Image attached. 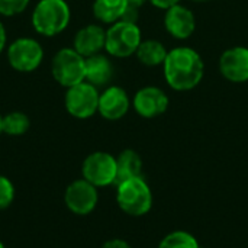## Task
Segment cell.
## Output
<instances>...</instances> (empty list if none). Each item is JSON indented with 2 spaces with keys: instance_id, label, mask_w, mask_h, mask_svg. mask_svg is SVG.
<instances>
[{
  "instance_id": "d4e9b609",
  "label": "cell",
  "mask_w": 248,
  "mask_h": 248,
  "mask_svg": "<svg viewBox=\"0 0 248 248\" xmlns=\"http://www.w3.org/2000/svg\"><path fill=\"white\" fill-rule=\"evenodd\" d=\"M155 7H160V9H169V7H171V6H174V4H179L180 3V0H150Z\"/></svg>"
},
{
  "instance_id": "5b68a950",
  "label": "cell",
  "mask_w": 248,
  "mask_h": 248,
  "mask_svg": "<svg viewBox=\"0 0 248 248\" xmlns=\"http://www.w3.org/2000/svg\"><path fill=\"white\" fill-rule=\"evenodd\" d=\"M141 39V29L134 22L118 20L106 31L105 49L116 58H126L137 52Z\"/></svg>"
},
{
  "instance_id": "603a6c76",
  "label": "cell",
  "mask_w": 248,
  "mask_h": 248,
  "mask_svg": "<svg viewBox=\"0 0 248 248\" xmlns=\"http://www.w3.org/2000/svg\"><path fill=\"white\" fill-rule=\"evenodd\" d=\"M128 1V7H126V12L124 15V17L121 20H126V22H134L137 23V19H138V10L140 7L147 1V0H126Z\"/></svg>"
},
{
  "instance_id": "6da1fadb",
  "label": "cell",
  "mask_w": 248,
  "mask_h": 248,
  "mask_svg": "<svg viewBox=\"0 0 248 248\" xmlns=\"http://www.w3.org/2000/svg\"><path fill=\"white\" fill-rule=\"evenodd\" d=\"M169 86L179 92L195 89L203 78L205 64L201 55L187 46H179L167 52L163 64Z\"/></svg>"
},
{
  "instance_id": "3957f363",
  "label": "cell",
  "mask_w": 248,
  "mask_h": 248,
  "mask_svg": "<svg viewBox=\"0 0 248 248\" xmlns=\"http://www.w3.org/2000/svg\"><path fill=\"white\" fill-rule=\"evenodd\" d=\"M116 202L131 217H142L153 206L151 189L142 177H135L116 185Z\"/></svg>"
},
{
  "instance_id": "30bf717a",
  "label": "cell",
  "mask_w": 248,
  "mask_h": 248,
  "mask_svg": "<svg viewBox=\"0 0 248 248\" xmlns=\"http://www.w3.org/2000/svg\"><path fill=\"white\" fill-rule=\"evenodd\" d=\"M132 105L140 116L151 119L163 115L167 110L169 97L161 89L154 86H147L135 93Z\"/></svg>"
},
{
  "instance_id": "ffe728a7",
  "label": "cell",
  "mask_w": 248,
  "mask_h": 248,
  "mask_svg": "<svg viewBox=\"0 0 248 248\" xmlns=\"http://www.w3.org/2000/svg\"><path fill=\"white\" fill-rule=\"evenodd\" d=\"M158 248H201L198 240L185 231H174L163 238Z\"/></svg>"
},
{
  "instance_id": "83f0119b",
  "label": "cell",
  "mask_w": 248,
  "mask_h": 248,
  "mask_svg": "<svg viewBox=\"0 0 248 248\" xmlns=\"http://www.w3.org/2000/svg\"><path fill=\"white\" fill-rule=\"evenodd\" d=\"M0 248H6L4 246H3V243H1V241H0Z\"/></svg>"
},
{
  "instance_id": "5bb4252c",
  "label": "cell",
  "mask_w": 248,
  "mask_h": 248,
  "mask_svg": "<svg viewBox=\"0 0 248 248\" xmlns=\"http://www.w3.org/2000/svg\"><path fill=\"white\" fill-rule=\"evenodd\" d=\"M106 42V31L100 25H87L81 28L73 41V48L83 55L84 58L92 57L94 54H100L105 48Z\"/></svg>"
},
{
  "instance_id": "2e32d148",
  "label": "cell",
  "mask_w": 248,
  "mask_h": 248,
  "mask_svg": "<svg viewBox=\"0 0 248 248\" xmlns=\"http://www.w3.org/2000/svg\"><path fill=\"white\" fill-rule=\"evenodd\" d=\"M142 160L134 150H124L116 157V182L115 185H119L125 180L142 177Z\"/></svg>"
},
{
  "instance_id": "e0dca14e",
  "label": "cell",
  "mask_w": 248,
  "mask_h": 248,
  "mask_svg": "<svg viewBox=\"0 0 248 248\" xmlns=\"http://www.w3.org/2000/svg\"><path fill=\"white\" fill-rule=\"evenodd\" d=\"M126 7V0H94L93 15L99 22L112 25L124 17Z\"/></svg>"
},
{
  "instance_id": "8fae6325",
  "label": "cell",
  "mask_w": 248,
  "mask_h": 248,
  "mask_svg": "<svg viewBox=\"0 0 248 248\" xmlns=\"http://www.w3.org/2000/svg\"><path fill=\"white\" fill-rule=\"evenodd\" d=\"M221 74L232 83L248 81V48L232 46L222 52L219 58Z\"/></svg>"
},
{
  "instance_id": "cb8c5ba5",
  "label": "cell",
  "mask_w": 248,
  "mask_h": 248,
  "mask_svg": "<svg viewBox=\"0 0 248 248\" xmlns=\"http://www.w3.org/2000/svg\"><path fill=\"white\" fill-rule=\"evenodd\" d=\"M102 248H132L126 241L121 240V238H113V240H109L103 244Z\"/></svg>"
},
{
  "instance_id": "7c38bea8",
  "label": "cell",
  "mask_w": 248,
  "mask_h": 248,
  "mask_svg": "<svg viewBox=\"0 0 248 248\" xmlns=\"http://www.w3.org/2000/svg\"><path fill=\"white\" fill-rule=\"evenodd\" d=\"M131 102L126 92L119 86H110L99 96L97 112L108 121H118L126 115Z\"/></svg>"
},
{
  "instance_id": "4316f807",
  "label": "cell",
  "mask_w": 248,
  "mask_h": 248,
  "mask_svg": "<svg viewBox=\"0 0 248 248\" xmlns=\"http://www.w3.org/2000/svg\"><path fill=\"white\" fill-rule=\"evenodd\" d=\"M1 118H3V116H1V115H0V135H1V134H3V131H1Z\"/></svg>"
},
{
  "instance_id": "f1b7e54d",
  "label": "cell",
  "mask_w": 248,
  "mask_h": 248,
  "mask_svg": "<svg viewBox=\"0 0 248 248\" xmlns=\"http://www.w3.org/2000/svg\"><path fill=\"white\" fill-rule=\"evenodd\" d=\"M198 1H205V0H198Z\"/></svg>"
},
{
  "instance_id": "ba28073f",
  "label": "cell",
  "mask_w": 248,
  "mask_h": 248,
  "mask_svg": "<svg viewBox=\"0 0 248 248\" xmlns=\"http://www.w3.org/2000/svg\"><path fill=\"white\" fill-rule=\"evenodd\" d=\"M81 174L96 187L113 185L116 182V158L105 151L92 153L83 161Z\"/></svg>"
},
{
  "instance_id": "4fadbf2b",
  "label": "cell",
  "mask_w": 248,
  "mask_h": 248,
  "mask_svg": "<svg viewBox=\"0 0 248 248\" xmlns=\"http://www.w3.org/2000/svg\"><path fill=\"white\" fill-rule=\"evenodd\" d=\"M164 25L167 32L176 39H187L192 36L196 28V19L192 10L179 4L167 9L164 16Z\"/></svg>"
},
{
  "instance_id": "8992f818",
  "label": "cell",
  "mask_w": 248,
  "mask_h": 248,
  "mask_svg": "<svg viewBox=\"0 0 248 248\" xmlns=\"http://www.w3.org/2000/svg\"><path fill=\"white\" fill-rule=\"evenodd\" d=\"M99 96L97 87L90 84L89 81H81L76 86L67 89L64 105L67 112L77 119L92 118L99 108Z\"/></svg>"
},
{
  "instance_id": "7402d4cb",
  "label": "cell",
  "mask_w": 248,
  "mask_h": 248,
  "mask_svg": "<svg viewBox=\"0 0 248 248\" xmlns=\"http://www.w3.org/2000/svg\"><path fill=\"white\" fill-rule=\"evenodd\" d=\"M31 0H0V15L3 16H16L28 7Z\"/></svg>"
},
{
  "instance_id": "484cf974",
  "label": "cell",
  "mask_w": 248,
  "mask_h": 248,
  "mask_svg": "<svg viewBox=\"0 0 248 248\" xmlns=\"http://www.w3.org/2000/svg\"><path fill=\"white\" fill-rule=\"evenodd\" d=\"M6 41H7L6 29H4V25H3L1 20H0V54H1V51L4 49V46H6Z\"/></svg>"
},
{
  "instance_id": "52a82bcc",
  "label": "cell",
  "mask_w": 248,
  "mask_h": 248,
  "mask_svg": "<svg viewBox=\"0 0 248 248\" xmlns=\"http://www.w3.org/2000/svg\"><path fill=\"white\" fill-rule=\"evenodd\" d=\"M7 60L13 70L19 73H32L42 62L44 49L33 38H17L7 48Z\"/></svg>"
},
{
  "instance_id": "7a4b0ae2",
  "label": "cell",
  "mask_w": 248,
  "mask_h": 248,
  "mask_svg": "<svg viewBox=\"0 0 248 248\" xmlns=\"http://www.w3.org/2000/svg\"><path fill=\"white\" fill-rule=\"evenodd\" d=\"M71 10L65 0H39L32 12L33 29L45 36H55L65 31Z\"/></svg>"
},
{
  "instance_id": "ac0fdd59",
  "label": "cell",
  "mask_w": 248,
  "mask_h": 248,
  "mask_svg": "<svg viewBox=\"0 0 248 248\" xmlns=\"http://www.w3.org/2000/svg\"><path fill=\"white\" fill-rule=\"evenodd\" d=\"M167 49L166 46L155 39H147L142 41L137 49V57L140 60L141 64L148 65V67H154V65H160L164 64V60L167 57Z\"/></svg>"
},
{
  "instance_id": "d6986e66",
  "label": "cell",
  "mask_w": 248,
  "mask_h": 248,
  "mask_svg": "<svg viewBox=\"0 0 248 248\" xmlns=\"http://www.w3.org/2000/svg\"><path fill=\"white\" fill-rule=\"evenodd\" d=\"M31 126V121L28 115L23 112H10L1 118V131L3 134L12 135V137H19L28 132Z\"/></svg>"
},
{
  "instance_id": "44dd1931",
  "label": "cell",
  "mask_w": 248,
  "mask_h": 248,
  "mask_svg": "<svg viewBox=\"0 0 248 248\" xmlns=\"http://www.w3.org/2000/svg\"><path fill=\"white\" fill-rule=\"evenodd\" d=\"M15 199V186L6 176L0 174V211L7 209Z\"/></svg>"
},
{
  "instance_id": "277c9868",
  "label": "cell",
  "mask_w": 248,
  "mask_h": 248,
  "mask_svg": "<svg viewBox=\"0 0 248 248\" xmlns=\"http://www.w3.org/2000/svg\"><path fill=\"white\" fill-rule=\"evenodd\" d=\"M51 73L62 87L76 86L86 81V58L74 48H61L51 61Z\"/></svg>"
},
{
  "instance_id": "9a60e30c",
  "label": "cell",
  "mask_w": 248,
  "mask_h": 248,
  "mask_svg": "<svg viewBox=\"0 0 248 248\" xmlns=\"http://www.w3.org/2000/svg\"><path fill=\"white\" fill-rule=\"evenodd\" d=\"M113 67L110 60L103 54H94L86 58V81L100 87L110 81Z\"/></svg>"
},
{
  "instance_id": "9c48e42d",
  "label": "cell",
  "mask_w": 248,
  "mask_h": 248,
  "mask_svg": "<svg viewBox=\"0 0 248 248\" xmlns=\"http://www.w3.org/2000/svg\"><path fill=\"white\" fill-rule=\"evenodd\" d=\"M99 201L97 187L84 179L71 182L64 192V203L76 215H89Z\"/></svg>"
}]
</instances>
